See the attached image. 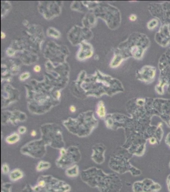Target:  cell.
<instances>
[{"label": "cell", "mask_w": 170, "mask_h": 192, "mask_svg": "<svg viewBox=\"0 0 170 192\" xmlns=\"http://www.w3.org/2000/svg\"><path fill=\"white\" fill-rule=\"evenodd\" d=\"M23 177V173L18 169H15L11 172L10 175V178L12 181H15L22 178Z\"/></svg>", "instance_id": "7a4b0ae2"}, {"label": "cell", "mask_w": 170, "mask_h": 192, "mask_svg": "<svg viewBox=\"0 0 170 192\" xmlns=\"http://www.w3.org/2000/svg\"><path fill=\"white\" fill-rule=\"evenodd\" d=\"M18 131L19 133H21V134H24V133L26 132L27 129H26V127H19Z\"/></svg>", "instance_id": "9c48e42d"}, {"label": "cell", "mask_w": 170, "mask_h": 192, "mask_svg": "<svg viewBox=\"0 0 170 192\" xmlns=\"http://www.w3.org/2000/svg\"><path fill=\"white\" fill-rule=\"evenodd\" d=\"M36 134H37V133H36V132H35V131H33V132H31V135H32V136H33V137H35V135H36Z\"/></svg>", "instance_id": "5bb4252c"}, {"label": "cell", "mask_w": 170, "mask_h": 192, "mask_svg": "<svg viewBox=\"0 0 170 192\" xmlns=\"http://www.w3.org/2000/svg\"><path fill=\"white\" fill-rule=\"evenodd\" d=\"M5 36H6V35H5V34H4V33H1L2 39H4V38H5Z\"/></svg>", "instance_id": "9a60e30c"}, {"label": "cell", "mask_w": 170, "mask_h": 192, "mask_svg": "<svg viewBox=\"0 0 170 192\" xmlns=\"http://www.w3.org/2000/svg\"><path fill=\"white\" fill-rule=\"evenodd\" d=\"M150 143L151 144H155L156 143V140L154 138H151L149 140Z\"/></svg>", "instance_id": "7c38bea8"}, {"label": "cell", "mask_w": 170, "mask_h": 192, "mask_svg": "<svg viewBox=\"0 0 170 192\" xmlns=\"http://www.w3.org/2000/svg\"><path fill=\"white\" fill-rule=\"evenodd\" d=\"M70 110H71V111L72 112H76V109L75 108V106H72L70 107Z\"/></svg>", "instance_id": "4fadbf2b"}, {"label": "cell", "mask_w": 170, "mask_h": 192, "mask_svg": "<svg viewBox=\"0 0 170 192\" xmlns=\"http://www.w3.org/2000/svg\"><path fill=\"white\" fill-rule=\"evenodd\" d=\"M161 186L154 182L148 184H142L140 183H136L133 185V191L134 192H157L160 190Z\"/></svg>", "instance_id": "6da1fadb"}, {"label": "cell", "mask_w": 170, "mask_h": 192, "mask_svg": "<svg viewBox=\"0 0 170 192\" xmlns=\"http://www.w3.org/2000/svg\"><path fill=\"white\" fill-rule=\"evenodd\" d=\"M19 140V136L17 133H15L6 138L7 143L9 144H14Z\"/></svg>", "instance_id": "277c9868"}, {"label": "cell", "mask_w": 170, "mask_h": 192, "mask_svg": "<svg viewBox=\"0 0 170 192\" xmlns=\"http://www.w3.org/2000/svg\"><path fill=\"white\" fill-rule=\"evenodd\" d=\"M97 114L100 118H104L105 117L106 111L104 105L103 101H100L97 106Z\"/></svg>", "instance_id": "3957f363"}, {"label": "cell", "mask_w": 170, "mask_h": 192, "mask_svg": "<svg viewBox=\"0 0 170 192\" xmlns=\"http://www.w3.org/2000/svg\"><path fill=\"white\" fill-rule=\"evenodd\" d=\"M2 171L3 173H5V174H7V173H8L9 171V167L7 165L4 164L2 166Z\"/></svg>", "instance_id": "52a82bcc"}, {"label": "cell", "mask_w": 170, "mask_h": 192, "mask_svg": "<svg viewBox=\"0 0 170 192\" xmlns=\"http://www.w3.org/2000/svg\"><path fill=\"white\" fill-rule=\"evenodd\" d=\"M158 22L156 19H153L148 23V28L149 29H154L158 25Z\"/></svg>", "instance_id": "8992f818"}, {"label": "cell", "mask_w": 170, "mask_h": 192, "mask_svg": "<svg viewBox=\"0 0 170 192\" xmlns=\"http://www.w3.org/2000/svg\"><path fill=\"white\" fill-rule=\"evenodd\" d=\"M34 70L35 72H39L40 71V70H41V68H40V66L36 65L34 68Z\"/></svg>", "instance_id": "30bf717a"}, {"label": "cell", "mask_w": 170, "mask_h": 192, "mask_svg": "<svg viewBox=\"0 0 170 192\" xmlns=\"http://www.w3.org/2000/svg\"><path fill=\"white\" fill-rule=\"evenodd\" d=\"M29 74L28 73H24V74H22L21 76H20V79L22 81L23 80H26L29 77Z\"/></svg>", "instance_id": "ba28073f"}, {"label": "cell", "mask_w": 170, "mask_h": 192, "mask_svg": "<svg viewBox=\"0 0 170 192\" xmlns=\"http://www.w3.org/2000/svg\"><path fill=\"white\" fill-rule=\"evenodd\" d=\"M168 188H169V192H170V180H169L168 182Z\"/></svg>", "instance_id": "2e32d148"}, {"label": "cell", "mask_w": 170, "mask_h": 192, "mask_svg": "<svg viewBox=\"0 0 170 192\" xmlns=\"http://www.w3.org/2000/svg\"><path fill=\"white\" fill-rule=\"evenodd\" d=\"M50 166V164L47 162H40L39 163L37 167L38 170H42L44 169H47Z\"/></svg>", "instance_id": "5b68a950"}, {"label": "cell", "mask_w": 170, "mask_h": 192, "mask_svg": "<svg viewBox=\"0 0 170 192\" xmlns=\"http://www.w3.org/2000/svg\"><path fill=\"white\" fill-rule=\"evenodd\" d=\"M129 19H130V21L133 22V21H136V19H137V17H136V15H132L130 16Z\"/></svg>", "instance_id": "8fae6325"}]
</instances>
